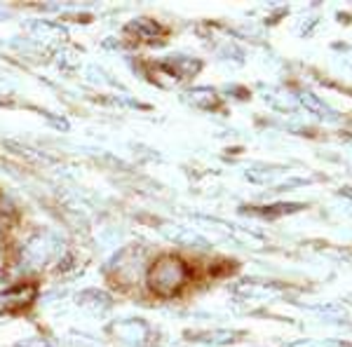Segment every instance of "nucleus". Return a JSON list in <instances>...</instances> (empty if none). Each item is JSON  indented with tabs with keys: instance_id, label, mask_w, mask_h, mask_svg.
<instances>
[{
	"instance_id": "nucleus-1",
	"label": "nucleus",
	"mask_w": 352,
	"mask_h": 347,
	"mask_svg": "<svg viewBox=\"0 0 352 347\" xmlns=\"http://www.w3.org/2000/svg\"><path fill=\"white\" fill-rule=\"evenodd\" d=\"M188 280V267L174 256H162L148 270V287L160 295H172Z\"/></svg>"
},
{
	"instance_id": "nucleus-2",
	"label": "nucleus",
	"mask_w": 352,
	"mask_h": 347,
	"mask_svg": "<svg viewBox=\"0 0 352 347\" xmlns=\"http://www.w3.org/2000/svg\"><path fill=\"white\" fill-rule=\"evenodd\" d=\"M59 251V240L50 232H38L21 249V265H26V270H41L54 258Z\"/></svg>"
},
{
	"instance_id": "nucleus-3",
	"label": "nucleus",
	"mask_w": 352,
	"mask_h": 347,
	"mask_svg": "<svg viewBox=\"0 0 352 347\" xmlns=\"http://www.w3.org/2000/svg\"><path fill=\"white\" fill-rule=\"evenodd\" d=\"M36 287L26 284V287H12L8 291L0 293V305L3 307H14V305H26L36 298Z\"/></svg>"
},
{
	"instance_id": "nucleus-4",
	"label": "nucleus",
	"mask_w": 352,
	"mask_h": 347,
	"mask_svg": "<svg viewBox=\"0 0 352 347\" xmlns=\"http://www.w3.org/2000/svg\"><path fill=\"white\" fill-rule=\"evenodd\" d=\"M116 333L120 335L122 340H127V343H139L146 335V326L141 322H124L120 326H116Z\"/></svg>"
},
{
	"instance_id": "nucleus-5",
	"label": "nucleus",
	"mask_w": 352,
	"mask_h": 347,
	"mask_svg": "<svg viewBox=\"0 0 352 347\" xmlns=\"http://www.w3.org/2000/svg\"><path fill=\"white\" fill-rule=\"evenodd\" d=\"M129 31L136 33L139 38H155L157 33H160V26L155 24V21H148V19H139V21H132L129 24Z\"/></svg>"
},
{
	"instance_id": "nucleus-6",
	"label": "nucleus",
	"mask_w": 352,
	"mask_h": 347,
	"mask_svg": "<svg viewBox=\"0 0 352 347\" xmlns=\"http://www.w3.org/2000/svg\"><path fill=\"white\" fill-rule=\"evenodd\" d=\"M14 347H50V343L45 338H28L24 343H16Z\"/></svg>"
},
{
	"instance_id": "nucleus-7",
	"label": "nucleus",
	"mask_w": 352,
	"mask_h": 347,
	"mask_svg": "<svg viewBox=\"0 0 352 347\" xmlns=\"http://www.w3.org/2000/svg\"><path fill=\"white\" fill-rule=\"evenodd\" d=\"M5 272H8V256H5V249L0 247V282L5 280Z\"/></svg>"
}]
</instances>
